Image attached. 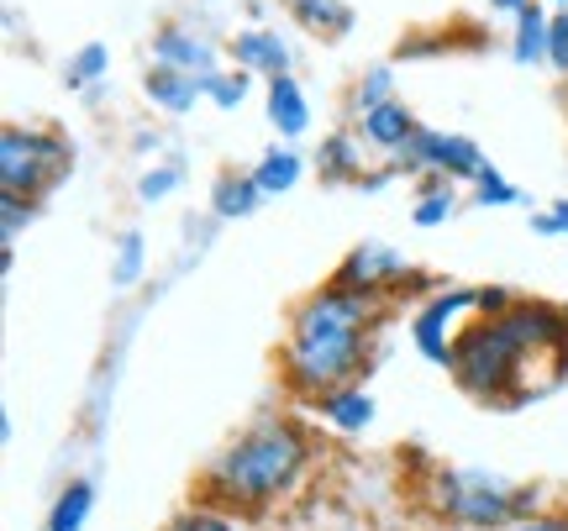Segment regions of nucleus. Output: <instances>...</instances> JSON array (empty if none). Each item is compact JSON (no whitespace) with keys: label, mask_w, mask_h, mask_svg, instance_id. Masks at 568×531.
I'll list each match as a JSON object with an SVG mask.
<instances>
[{"label":"nucleus","mask_w":568,"mask_h":531,"mask_svg":"<svg viewBox=\"0 0 568 531\" xmlns=\"http://www.w3.org/2000/svg\"><path fill=\"white\" fill-rule=\"evenodd\" d=\"M284 6H290L295 27H305L311 38H326V42H343L353 32V21H358V11L347 0H284Z\"/></svg>","instance_id":"4468645a"},{"label":"nucleus","mask_w":568,"mask_h":531,"mask_svg":"<svg viewBox=\"0 0 568 531\" xmlns=\"http://www.w3.org/2000/svg\"><path fill=\"white\" fill-rule=\"evenodd\" d=\"M548 63L568 80V6L552 11V27H548Z\"/></svg>","instance_id":"c756f323"},{"label":"nucleus","mask_w":568,"mask_h":531,"mask_svg":"<svg viewBox=\"0 0 568 531\" xmlns=\"http://www.w3.org/2000/svg\"><path fill=\"white\" fill-rule=\"evenodd\" d=\"M385 101H395V69H389V63H374L364 80L353 84L347 111H353V116H364V111H374V105H385Z\"/></svg>","instance_id":"b1692460"},{"label":"nucleus","mask_w":568,"mask_h":531,"mask_svg":"<svg viewBox=\"0 0 568 531\" xmlns=\"http://www.w3.org/2000/svg\"><path fill=\"white\" fill-rule=\"evenodd\" d=\"M153 63H169V69H184V74H201L211 80L216 69H222V42L195 32V27H180V21H169L153 32Z\"/></svg>","instance_id":"1a4fd4ad"},{"label":"nucleus","mask_w":568,"mask_h":531,"mask_svg":"<svg viewBox=\"0 0 568 531\" xmlns=\"http://www.w3.org/2000/svg\"><path fill=\"white\" fill-rule=\"evenodd\" d=\"M548 27L552 17L537 6V0H527L521 11H516V38H510V59L521 63V69H531V63H548Z\"/></svg>","instance_id":"6ab92c4d"},{"label":"nucleus","mask_w":568,"mask_h":531,"mask_svg":"<svg viewBox=\"0 0 568 531\" xmlns=\"http://www.w3.org/2000/svg\"><path fill=\"white\" fill-rule=\"evenodd\" d=\"M458 180H426V190H422V201H416V211H410V222L416 226H443V222H453V211H458V190H453Z\"/></svg>","instance_id":"412c9836"},{"label":"nucleus","mask_w":568,"mask_h":531,"mask_svg":"<svg viewBox=\"0 0 568 531\" xmlns=\"http://www.w3.org/2000/svg\"><path fill=\"white\" fill-rule=\"evenodd\" d=\"M311 406L322 410V421L326 427H337V431H364L368 421H374V395L358 385H337V389H326V395H316Z\"/></svg>","instance_id":"2eb2a0df"},{"label":"nucleus","mask_w":568,"mask_h":531,"mask_svg":"<svg viewBox=\"0 0 568 531\" xmlns=\"http://www.w3.org/2000/svg\"><path fill=\"white\" fill-rule=\"evenodd\" d=\"M38 222V201L32 195H6L0 190V232H6V243H17L21 226Z\"/></svg>","instance_id":"bb28decb"},{"label":"nucleus","mask_w":568,"mask_h":531,"mask_svg":"<svg viewBox=\"0 0 568 531\" xmlns=\"http://www.w3.org/2000/svg\"><path fill=\"white\" fill-rule=\"evenodd\" d=\"M468 310H485V285H447L426 295V306L410 321L416 353H422L426 364H437V368L453 364V343L468 327Z\"/></svg>","instance_id":"423d86ee"},{"label":"nucleus","mask_w":568,"mask_h":531,"mask_svg":"<svg viewBox=\"0 0 568 531\" xmlns=\"http://www.w3.org/2000/svg\"><path fill=\"white\" fill-rule=\"evenodd\" d=\"M552 6H558V11H564V6H568V0H552Z\"/></svg>","instance_id":"72a5a7b5"},{"label":"nucleus","mask_w":568,"mask_h":531,"mask_svg":"<svg viewBox=\"0 0 568 531\" xmlns=\"http://www.w3.org/2000/svg\"><path fill=\"white\" fill-rule=\"evenodd\" d=\"M510 531H568V515H548V511H537V515H527V521H516Z\"/></svg>","instance_id":"2f4dec72"},{"label":"nucleus","mask_w":568,"mask_h":531,"mask_svg":"<svg viewBox=\"0 0 568 531\" xmlns=\"http://www.w3.org/2000/svg\"><path fill=\"white\" fill-rule=\"evenodd\" d=\"M258 205H264V190H258L253 174H237V169L216 174V184H211V211H216L222 222H243Z\"/></svg>","instance_id":"f3484780"},{"label":"nucleus","mask_w":568,"mask_h":531,"mask_svg":"<svg viewBox=\"0 0 568 531\" xmlns=\"http://www.w3.org/2000/svg\"><path fill=\"white\" fill-rule=\"evenodd\" d=\"M474 195H479V205H516V201H521V190H516V184H510L495 164L479 169V180H474Z\"/></svg>","instance_id":"c85d7f7f"},{"label":"nucleus","mask_w":568,"mask_h":531,"mask_svg":"<svg viewBox=\"0 0 568 531\" xmlns=\"http://www.w3.org/2000/svg\"><path fill=\"white\" fill-rule=\"evenodd\" d=\"M90 511H95V484H90V479H74V484H63L59 500L48 506L42 531H84Z\"/></svg>","instance_id":"aec40b11"},{"label":"nucleus","mask_w":568,"mask_h":531,"mask_svg":"<svg viewBox=\"0 0 568 531\" xmlns=\"http://www.w3.org/2000/svg\"><path fill=\"white\" fill-rule=\"evenodd\" d=\"M232 59L243 63V69H253V74H264V80H274V74H290V69H295V59H290V42H284L280 32H268V27H243V32L232 38Z\"/></svg>","instance_id":"f8f14e48"},{"label":"nucleus","mask_w":568,"mask_h":531,"mask_svg":"<svg viewBox=\"0 0 568 531\" xmlns=\"http://www.w3.org/2000/svg\"><path fill=\"white\" fill-rule=\"evenodd\" d=\"M253 180H258V190H264V201L290 195V190L305 180V153H301V147H290V143L268 147L264 159L253 164Z\"/></svg>","instance_id":"a211bd4d"},{"label":"nucleus","mask_w":568,"mask_h":531,"mask_svg":"<svg viewBox=\"0 0 568 531\" xmlns=\"http://www.w3.org/2000/svg\"><path fill=\"white\" fill-rule=\"evenodd\" d=\"M105 74H111V48L105 42H84L80 53H69V63H63V84L69 90H90Z\"/></svg>","instance_id":"4be33fe9"},{"label":"nucleus","mask_w":568,"mask_h":531,"mask_svg":"<svg viewBox=\"0 0 568 531\" xmlns=\"http://www.w3.org/2000/svg\"><path fill=\"white\" fill-rule=\"evenodd\" d=\"M247 90H253V69H216L211 80H205V101L222 105V111H237V105L247 101Z\"/></svg>","instance_id":"393cba45"},{"label":"nucleus","mask_w":568,"mask_h":531,"mask_svg":"<svg viewBox=\"0 0 568 531\" xmlns=\"http://www.w3.org/2000/svg\"><path fill=\"white\" fill-rule=\"evenodd\" d=\"M385 300L347 289L337 279H326L322 289H311L301 306L290 310V331L280 348V374L290 395L316 400L337 385H358V374L368 368V343L379 331Z\"/></svg>","instance_id":"f03ea898"},{"label":"nucleus","mask_w":568,"mask_h":531,"mask_svg":"<svg viewBox=\"0 0 568 531\" xmlns=\"http://www.w3.org/2000/svg\"><path fill=\"white\" fill-rule=\"evenodd\" d=\"M311 469V437L295 416H264L201 469V494L222 511H268Z\"/></svg>","instance_id":"7ed1b4c3"},{"label":"nucleus","mask_w":568,"mask_h":531,"mask_svg":"<svg viewBox=\"0 0 568 531\" xmlns=\"http://www.w3.org/2000/svg\"><path fill=\"white\" fill-rule=\"evenodd\" d=\"M416 126H422V122L410 116V105L400 101V95L358 116V132H364V143L379 147V153H400V147L410 143V132H416Z\"/></svg>","instance_id":"ddd939ff"},{"label":"nucleus","mask_w":568,"mask_h":531,"mask_svg":"<svg viewBox=\"0 0 568 531\" xmlns=\"http://www.w3.org/2000/svg\"><path fill=\"white\" fill-rule=\"evenodd\" d=\"M426 506L458 531H510L516 521L542 511V490L510 484L485 469H437L426 484Z\"/></svg>","instance_id":"20e7f679"},{"label":"nucleus","mask_w":568,"mask_h":531,"mask_svg":"<svg viewBox=\"0 0 568 531\" xmlns=\"http://www.w3.org/2000/svg\"><path fill=\"white\" fill-rule=\"evenodd\" d=\"M142 268H148L142 232H122V237H116V253H111V285H116V289L142 285Z\"/></svg>","instance_id":"5701e85b"},{"label":"nucleus","mask_w":568,"mask_h":531,"mask_svg":"<svg viewBox=\"0 0 568 531\" xmlns=\"http://www.w3.org/2000/svg\"><path fill=\"white\" fill-rule=\"evenodd\" d=\"M531 232L537 237H568V201H552V211H537Z\"/></svg>","instance_id":"7c9ffc66"},{"label":"nucleus","mask_w":568,"mask_h":531,"mask_svg":"<svg viewBox=\"0 0 568 531\" xmlns=\"http://www.w3.org/2000/svg\"><path fill=\"white\" fill-rule=\"evenodd\" d=\"M264 111H268V126L280 132L284 143L305 137V126H311V101H305V90L295 74H274V80H268Z\"/></svg>","instance_id":"9b49d317"},{"label":"nucleus","mask_w":568,"mask_h":531,"mask_svg":"<svg viewBox=\"0 0 568 531\" xmlns=\"http://www.w3.org/2000/svg\"><path fill=\"white\" fill-rule=\"evenodd\" d=\"M74 169V147L63 143L59 132L42 126H6L0 132V190L6 195H32L42 201L48 190H59Z\"/></svg>","instance_id":"39448f33"},{"label":"nucleus","mask_w":568,"mask_h":531,"mask_svg":"<svg viewBox=\"0 0 568 531\" xmlns=\"http://www.w3.org/2000/svg\"><path fill=\"white\" fill-rule=\"evenodd\" d=\"M485 147L474 137H458V132H437V126H416L410 143L395 153V169L400 174H437V180H479L485 169Z\"/></svg>","instance_id":"0eeeda50"},{"label":"nucleus","mask_w":568,"mask_h":531,"mask_svg":"<svg viewBox=\"0 0 568 531\" xmlns=\"http://www.w3.org/2000/svg\"><path fill=\"white\" fill-rule=\"evenodd\" d=\"M453 385L468 400L516 410L564 385L568 374V310L552 300H510L506 310H479L453 343Z\"/></svg>","instance_id":"f257e3e1"},{"label":"nucleus","mask_w":568,"mask_h":531,"mask_svg":"<svg viewBox=\"0 0 568 531\" xmlns=\"http://www.w3.org/2000/svg\"><path fill=\"white\" fill-rule=\"evenodd\" d=\"M163 531H237V521H232V511H222V506H195V511L174 515Z\"/></svg>","instance_id":"cd10ccee"},{"label":"nucleus","mask_w":568,"mask_h":531,"mask_svg":"<svg viewBox=\"0 0 568 531\" xmlns=\"http://www.w3.org/2000/svg\"><path fill=\"white\" fill-rule=\"evenodd\" d=\"M521 6H527V0H489V11H510V17H516Z\"/></svg>","instance_id":"473e14b6"},{"label":"nucleus","mask_w":568,"mask_h":531,"mask_svg":"<svg viewBox=\"0 0 568 531\" xmlns=\"http://www.w3.org/2000/svg\"><path fill=\"white\" fill-rule=\"evenodd\" d=\"M332 279H337V285H347V289H364V295L389 300V295H400V285H406V279H422V274H416V264H410L400 247L358 243L343 264H337V274H332Z\"/></svg>","instance_id":"6e6552de"},{"label":"nucleus","mask_w":568,"mask_h":531,"mask_svg":"<svg viewBox=\"0 0 568 531\" xmlns=\"http://www.w3.org/2000/svg\"><path fill=\"white\" fill-rule=\"evenodd\" d=\"M364 137L358 132H332L316 153V169H322L326 184H364Z\"/></svg>","instance_id":"dca6fc26"},{"label":"nucleus","mask_w":568,"mask_h":531,"mask_svg":"<svg viewBox=\"0 0 568 531\" xmlns=\"http://www.w3.org/2000/svg\"><path fill=\"white\" fill-rule=\"evenodd\" d=\"M142 95L159 105L163 116H184L205 101V80L201 74H184V69H169V63H153L142 74Z\"/></svg>","instance_id":"9d476101"},{"label":"nucleus","mask_w":568,"mask_h":531,"mask_svg":"<svg viewBox=\"0 0 568 531\" xmlns=\"http://www.w3.org/2000/svg\"><path fill=\"white\" fill-rule=\"evenodd\" d=\"M180 184H184V169L180 164H159V169H148V174L138 180V201L142 205H159V201H169Z\"/></svg>","instance_id":"a878e982"}]
</instances>
